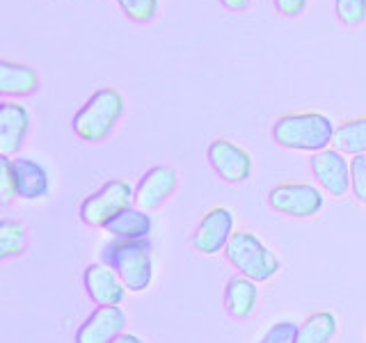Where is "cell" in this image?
Returning a JSON list of instances; mask_svg holds the SVG:
<instances>
[{
    "instance_id": "cell-28",
    "label": "cell",
    "mask_w": 366,
    "mask_h": 343,
    "mask_svg": "<svg viewBox=\"0 0 366 343\" xmlns=\"http://www.w3.org/2000/svg\"><path fill=\"white\" fill-rule=\"evenodd\" d=\"M112 343H147V341H142L137 334H129V332H124V334H119Z\"/></svg>"
},
{
    "instance_id": "cell-14",
    "label": "cell",
    "mask_w": 366,
    "mask_h": 343,
    "mask_svg": "<svg viewBox=\"0 0 366 343\" xmlns=\"http://www.w3.org/2000/svg\"><path fill=\"white\" fill-rule=\"evenodd\" d=\"M30 129V112L19 101L0 103V154L11 158L21 151Z\"/></svg>"
},
{
    "instance_id": "cell-7",
    "label": "cell",
    "mask_w": 366,
    "mask_h": 343,
    "mask_svg": "<svg viewBox=\"0 0 366 343\" xmlns=\"http://www.w3.org/2000/svg\"><path fill=\"white\" fill-rule=\"evenodd\" d=\"M234 236V213L224 206H215L202 217L192 234V247L204 257H215L227 249Z\"/></svg>"
},
{
    "instance_id": "cell-1",
    "label": "cell",
    "mask_w": 366,
    "mask_h": 343,
    "mask_svg": "<svg viewBox=\"0 0 366 343\" xmlns=\"http://www.w3.org/2000/svg\"><path fill=\"white\" fill-rule=\"evenodd\" d=\"M337 126L323 112H289L274 121L272 140L291 151L318 154L335 142Z\"/></svg>"
},
{
    "instance_id": "cell-8",
    "label": "cell",
    "mask_w": 366,
    "mask_h": 343,
    "mask_svg": "<svg viewBox=\"0 0 366 343\" xmlns=\"http://www.w3.org/2000/svg\"><path fill=\"white\" fill-rule=\"evenodd\" d=\"M312 174L330 197H343L350 190V163L339 149H323L309 160Z\"/></svg>"
},
{
    "instance_id": "cell-2",
    "label": "cell",
    "mask_w": 366,
    "mask_h": 343,
    "mask_svg": "<svg viewBox=\"0 0 366 343\" xmlns=\"http://www.w3.org/2000/svg\"><path fill=\"white\" fill-rule=\"evenodd\" d=\"M101 263L119 274L126 291L142 293L154 279V259L147 240H114L101 247Z\"/></svg>"
},
{
    "instance_id": "cell-17",
    "label": "cell",
    "mask_w": 366,
    "mask_h": 343,
    "mask_svg": "<svg viewBox=\"0 0 366 343\" xmlns=\"http://www.w3.org/2000/svg\"><path fill=\"white\" fill-rule=\"evenodd\" d=\"M39 87V76L32 66L0 60V94L3 96H28Z\"/></svg>"
},
{
    "instance_id": "cell-15",
    "label": "cell",
    "mask_w": 366,
    "mask_h": 343,
    "mask_svg": "<svg viewBox=\"0 0 366 343\" xmlns=\"http://www.w3.org/2000/svg\"><path fill=\"white\" fill-rule=\"evenodd\" d=\"M152 215L137 209V206H129V209L114 215L112 220H108L103 232L110 234L114 240H147V236L152 234Z\"/></svg>"
},
{
    "instance_id": "cell-20",
    "label": "cell",
    "mask_w": 366,
    "mask_h": 343,
    "mask_svg": "<svg viewBox=\"0 0 366 343\" xmlns=\"http://www.w3.org/2000/svg\"><path fill=\"white\" fill-rule=\"evenodd\" d=\"M28 243V234L23 224L14 220H3L0 222V259H11L23 254Z\"/></svg>"
},
{
    "instance_id": "cell-21",
    "label": "cell",
    "mask_w": 366,
    "mask_h": 343,
    "mask_svg": "<svg viewBox=\"0 0 366 343\" xmlns=\"http://www.w3.org/2000/svg\"><path fill=\"white\" fill-rule=\"evenodd\" d=\"M337 19L348 28H357L366 21V0H335Z\"/></svg>"
},
{
    "instance_id": "cell-26",
    "label": "cell",
    "mask_w": 366,
    "mask_h": 343,
    "mask_svg": "<svg viewBox=\"0 0 366 343\" xmlns=\"http://www.w3.org/2000/svg\"><path fill=\"white\" fill-rule=\"evenodd\" d=\"M0 186H3V197L9 202L11 197H16L14 190V179H11V167H9V158H0Z\"/></svg>"
},
{
    "instance_id": "cell-23",
    "label": "cell",
    "mask_w": 366,
    "mask_h": 343,
    "mask_svg": "<svg viewBox=\"0 0 366 343\" xmlns=\"http://www.w3.org/2000/svg\"><path fill=\"white\" fill-rule=\"evenodd\" d=\"M350 190L355 199L366 204V154L350 160Z\"/></svg>"
},
{
    "instance_id": "cell-27",
    "label": "cell",
    "mask_w": 366,
    "mask_h": 343,
    "mask_svg": "<svg viewBox=\"0 0 366 343\" xmlns=\"http://www.w3.org/2000/svg\"><path fill=\"white\" fill-rule=\"evenodd\" d=\"M220 3L229 11H245L252 5V0H220Z\"/></svg>"
},
{
    "instance_id": "cell-22",
    "label": "cell",
    "mask_w": 366,
    "mask_h": 343,
    "mask_svg": "<svg viewBox=\"0 0 366 343\" xmlns=\"http://www.w3.org/2000/svg\"><path fill=\"white\" fill-rule=\"evenodd\" d=\"M133 23H149L158 11V0H114Z\"/></svg>"
},
{
    "instance_id": "cell-19",
    "label": "cell",
    "mask_w": 366,
    "mask_h": 343,
    "mask_svg": "<svg viewBox=\"0 0 366 343\" xmlns=\"http://www.w3.org/2000/svg\"><path fill=\"white\" fill-rule=\"evenodd\" d=\"M337 334V318L330 312L309 316L302 325H297V343H332Z\"/></svg>"
},
{
    "instance_id": "cell-11",
    "label": "cell",
    "mask_w": 366,
    "mask_h": 343,
    "mask_svg": "<svg viewBox=\"0 0 366 343\" xmlns=\"http://www.w3.org/2000/svg\"><path fill=\"white\" fill-rule=\"evenodd\" d=\"M85 293L97 307H119L126 297V286L106 263H89L83 274Z\"/></svg>"
},
{
    "instance_id": "cell-16",
    "label": "cell",
    "mask_w": 366,
    "mask_h": 343,
    "mask_svg": "<svg viewBox=\"0 0 366 343\" xmlns=\"http://www.w3.org/2000/svg\"><path fill=\"white\" fill-rule=\"evenodd\" d=\"M257 297H259L257 282L243 277V274H234L224 286L227 314L236 320H243V318L252 316V312H254V307H257Z\"/></svg>"
},
{
    "instance_id": "cell-9",
    "label": "cell",
    "mask_w": 366,
    "mask_h": 343,
    "mask_svg": "<svg viewBox=\"0 0 366 343\" xmlns=\"http://www.w3.org/2000/svg\"><path fill=\"white\" fill-rule=\"evenodd\" d=\"M206 158L215 174L227 183H243L252 177V156L227 137L213 140L206 149Z\"/></svg>"
},
{
    "instance_id": "cell-3",
    "label": "cell",
    "mask_w": 366,
    "mask_h": 343,
    "mask_svg": "<svg viewBox=\"0 0 366 343\" xmlns=\"http://www.w3.org/2000/svg\"><path fill=\"white\" fill-rule=\"evenodd\" d=\"M124 96L112 87H101L74 114L71 129L83 142H101L114 131L124 114Z\"/></svg>"
},
{
    "instance_id": "cell-18",
    "label": "cell",
    "mask_w": 366,
    "mask_h": 343,
    "mask_svg": "<svg viewBox=\"0 0 366 343\" xmlns=\"http://www.w3.org/2000/svg\"><path fill=\"white\" fill-rule=\"evenodd\" d=\"M335 149L348 156L366 154V117H355L337 126L335 131Z\"/></svg>"
},
{
    "instance_id": "cell-5",
    "label": "cell",
    "mask_w": 366,
    "mask_h": 343,
    "mask_svg": "<svg viewBox=\"0 0 366 343\" xmlns=\"http://www.w3.org/2000/svg\"><path fill=\"white\" fill-rule=\"evenodd\" d=\"M135 202V188L124 179H110L103 186L92 192L89 197L80 204V220L87 227H106L108 220H112L119 211L129 209Z\"/></svg>"
},
{
    "instance_id": "cell-4",
    "label": "cell",
    "mask_w": 366,
    "mask_h": 343,
    "mask_svg": "<svg viewBox=\"0 0 366 343\" xmlns=\"http://www.w3.org/2000/svg\"><path fill=\"white\" fill-rule=\"evenodd\" d=\"M222 254L238 270V274L257 284L272 279L282 268L280 259L263 245L261 238L249 232H234Z\"/></svg>"
},
{
    "instance_id": "cell-25",
    "label": "cell",
    "mask_w": 366,
    "mask_h": 343,
    "mask_svg": "<svg viewBox=\"0 0 366 343\" xmlns=\"http://www.w3.org/2000/svg\"><path fill=\"white\" fill-rule=\"evenodd\" d=\"M272 3H274V9H277L282 16L297 19L300 14H305L309 0H272Z\"/></svg>"
},
{
    "instance_id": "cell-6",
    "label": "cell",
    "mask_w": 366,
    "mask_h": 343,
    "mask_svg": "<svg viewBox=\"0 0 366 343\" xmlns=\"http://www.w3.org/2000/svg\"><path fill=\"white\" fill-rule=\"evenodd\" d=\"M323 192L309 183H282L268 192L270 209L286 217H314L323 209Z\"/></svg>"
},
{
    "instance_id": "cell-12",
    "label": "cell",
    "mask_w": 366,
    "mask_h": 343,
    "mask_svg": "<svg viewBox=\"0 0 366 343\" xmlns=\"http://www.w3.org/2000/svg\"><path fill=\"white\" fill-rule=\"evenodd\" d=\"M126 314L119 307H97L76 332V343H112L124 334Z\"/></svg>"
},
{
    "instance_id": "cell-13",
    "label": "cell",
    "mask_w": 366,
    "mask_h": 343,
    "mask_svg": "<svg viewBox=\"0 0 366 343\" xmlns=\"http://www.w3.org/2000/svg\"><path fill=\"white\" fill-rule=\"evenodd\" d=\"M9 167H11V179H14V190L19 199L37 202L49 194L51 190L49 172L34 158H26V156L9 158Z\"/></svg>"
},
{
    "instance_id": "cell-24",
    "label": "cell",
    "mask_w": 366,
    "mask_h": 343,
    "mask_svg": "<svg viewBox=\"0 0 366 343\" xmlns=\"http://www.w3.org/2000/svg\"><path fill=\"white\" fill-rule=\"evenodd\" d=\"M259 343H297V325L291 320H280L263 334Z\"/></svg>"
},
{
    "instance_id": "cell-10",
    "label": "cell",
    "mask_w": 366,
    "mask_h": 343,
    "mask_svg": "<svg viewBox=\"0 0 366 343\" xmlns=\"http://www.w3.org/2000/svg\"><path fill=\"white\" fill-rule=\"evenodd\" d=\"M179 186V174L169 165H156L147 169L135 186V206L147 213L158 211Z\"/></svg>"
}]
</instances>
